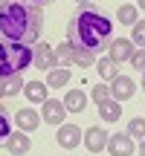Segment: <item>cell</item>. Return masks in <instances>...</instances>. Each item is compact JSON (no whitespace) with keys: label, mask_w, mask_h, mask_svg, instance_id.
I'll list each match as a JSON object with an SVG mask.
<instances>
[{"label":"cell","mask_w":145,"mask_h":156,"mask_svg":"<svg viewBox=\"0 0 145 156\" xmlns=\"http://www.w3.org/2000/svg\"><path fill=\"white\" fill-rule=\"evenodd\" d=\"M26 3H35V6H44V3H50V0H26Z\"/></svg>","instance_id":"obj_26"},{"label":"cell","mask_w":145,"mask_h":156,"mask_svg":"<svg viewBox=\"0 0 145 156\" xmlns=\"http://www.w3.org/2000/svg\"><path fill=\"white\" fill-rule=\"evenodd\" d=\"M6 147H9V153L23 156L29 147H32V142H29V136L20 130V133H9V136H6Z\"/></svg>","instance_id":"obj_12"},{"label":"cell","mask_w":145,"mask_h":156,"mask_svg":"<svg viewBox=\"0 0 145 156\" xmlns=\"http://www.w3.org/2000/svg\"><path fill=\"white\" fill-rule=\"evenodd\" d=\"M139 9H145V0H139Z\"/></svg>","instance_id":"obj_30"},{"label":"cell","mask_w":145,"mask_h":156,"mask_svg":"<svg viewBox=\"0 0 145 156\" xmlns=\"http://www.w3.org/2000/svg\"><path fill=\"white\" fill-rule=\"evenodd\" d=\"M23 93H26L29 101H41V104L50 98V95H46V84H44V81H29L26 87H23Z\"/></svg>","instance_id":"obj_17"},{"label":"cell","mask_w":145,"mask_h":156,"mask_svg":"<svg viewBox=\"0 0 145 156\" xmlns=\"http://www.w3.org/2000/svg\"><path fill=\"white\" fill-rule=\"evenodd\" d=\"M110 41H113V23L96 9V3H84L70 17V44L72 46L99 55L110 46Z\"/></svg>","instance_id":"obj_2"},{"label":"cell","mask_w":145,"mask_h":156,"mask_svg":"<svg viewBox=\"0 0 145 156\" xmlns=\"http://www.w3.org/2000/svg\"><path fill=\"white\" fill-rule=\"evenodd\" d=\"M55 142H58V147H64V151L78 147V142H81V127H78V124H58Z\"/></svg>","instance_id":"obj_7"},{"label":"cell","mask_w":145,"mask_h":156,"mask_svg":"<svg viewBox=\"0 0 145 156\" xmlns=\"http://www.w3.org/2000/svg\"><path fill=\"white\" fill-rule=\"evenodd\" d=\"M29 64H32V49H29L26 44L0 41V75H3V78L20 75Z\"/></svg>","instance_id":"obj_3"},{"label":"cell","mask_w":145,"mask_h":156,"mask_svg":"<svg viewBox=\"0 0 145 156\" xmlns=\"http://www.w3.org/2000/svg\"><path fill=\"white\" fill-rule=\"evenodd\" d=\"M93 52H87V49H78V46H72L70 44V64H76V67H81V69H87V67H93Z\"/></svg>","instance_id":"obj_15"},{"label":"cell","mask_w":145,"mask_h":156,"mask_svg":"<svg viewBox=\"0 0 145 156\" xmlns=\"http://www.w3.org/2000/svg\"><path fill=\"white\" fill-rule=\"evenodd\" d=\"M61 101H64V110L67 113H81L84 107H87V95H84L81 90H70Z\"/></svg>","instance_id":"obj_13"},{"label":"cell","mask_w":145,"mask_h":156,"mask_svg":"<svg viewBox=\"0 0 145 156\" xmlns=\"http://www.w3.org/2000/svg\"><path fill=\"white\" fill-rule=\"evenodd\" d=\"M139 156H145V139H142V145H139Z\"/></svg>","instance_id":"obj_27"},{"label":"cell","mask_w":145,"mask_h":156,"mask_svg":"<svg viewBox=\"0 0 145 156\" xmlns=\"http://www.w3.org/2000/svg\"><path fill=\"white\" fill-rule=\"evenodd\" d=\"M64 116H67V110H64V101H58V98H46V101H44L41 119H44L46 124H64Z\"/></svg>","instance_id":"obj_8"},{"label":"cell","mask_w":145,"mask_h":156,"mask_svg":"<svg viewBox=\"0 0 145 156\" xmlns=\"http://www.w3.org/2000/svg\"><path fill=\"white\" fill-rule=\"evenodd\" d=\"M107 98H110V90H107L105 84H96V87H93V101L102 104V101H107Z\"/></svg>","instance_id":"obj_25"},{"label":"cell","mask_w":145,"mask_h":156,"mask_svg":"<svg viewBox=\"0 0 145 156\" xmlns=\"http://www.w3.org/2000/svg\"><path fill=\"white\" fill-rule=\"evenodd\" d=\"M38 122H41V116L32 110V107H20V110H17V116H15V124L23 130V133L35 130V127H38Z\"/></svg>","instance_id":"obj_11"},{"label":"cell","mask_w":145,"mask_h":156,"mask_svg":"<svg viewBox=\"0 0 145 156\" xmlns=\"http://www.w3.org/2000/svg\"><path fill=\"white\" fill-rule=\"evenodd\" d=\"M105 151L110 153V156H131L136 147H134V142H131L128 133H113V136H107Z\"/></svg>","instance_id":"obj_5"},{"label":"cell","mask_w":145,"mask_h":156,"mask_svg":"<svg viewBox=\"0 0 145 156\" xmlns=\"http://www.w3.org/2000/svg\"><path fill=\"white\" fill-rule=\"evenodd\" d=\"M110 58L116 64H122V61H131V55H134V44H131L128 38H116V41H110Z\"/></svg>","instance_id":"obj_10"},{"label":"cell","mask_w":145,"mask_h":156,"mask_svg":"<svg viewBox=\"0 0 145 156\" xmlns=\"http://www.w3.org/2000/svg\"><path fill=\"white\" fill-rule=\"evenodd\" d=\"M131 44H134V46H145V20H136V23H134Z\"/></svg>","instance_id":"obj_22"},{"label":"cell","mask_w":145,"mask_h":156,"mask_svg":"<svg viewBox=\"0 0 145 156\" xmlns=\"http://www.w3.org/2000/svg\"><path fill=\"white\" fill-rule=\"evenodd\" d=\"M142 90H145V73H142Z\"/></svg>","instance_id":"obj_31"},{"label":"cell","mask_w":145,"mask_h":156,"mask_svg":"<svg viewBox=\"0 0 145 156\" xmlns=\"http://www.w3.org/2000/svg\"><path fill=\"white\" fill-rule=\"evenodd\" d=\"M44 32V9L26 0L0 3V35L12 44H35Z\"/></svg>","instance_id":"obj_1"},{"label":"cell","mask_w":145,"mask_h":156,"mask_svg":"<svg viewBox=\"0 0 145 156\" xmlns=\"http://www.w3.org/2000/svg\"><path fill=\"white\" fill-rule=\"evenodd\" d=\"M81 139H84V147H87L90 153L105 151V145H107V133H105L102 127H90V130H84Z\"/></svg>","instance_id":"obj_9"},{"label":"cell","mask_w":145,"mask_h":156,"mask_svg":"<svg viewBox=\"0 0 145 156\" xmlns=\"http://www.w3.org/2000/svg\"><path fill=\"white\" fill-rule=\"evenodd\" d=\"M128 136H131V139H142V136H145V119H139V116L131 119V124H128Z\"/></svg>","instance_id":"obj_20"},{"label":"cell","mask_w":145,"mask_h":156,"mask_svg":"<svg viewBox=\"0 0 145 156\" xmlns=\"http://www.w3.org/2000/svg\"><path fill=\"white\" fill-rule=\"evenodd\" d=\"M131 64H134V69H139V73H145V46H139V49H134V55H131Z\"/></svg>","instance_id":"obj_23"},{"label":"cell","mask_w":145,"mask_h":156,"mask_svg":"<svg viewBox=\"0 0 145 156\" xmlns=\"http://www.w3.org/2000/svg\"><path fill=\"white\" fill-rule=\"evenodd\" d=\"M9 133H12V124H9V116H6V107L0 104V139H6Z\"/></svg>","instance_id":"obj_24"},{"label":"cell","mask_w":145,"mask_h":156,"mask_svg":"<svg viewBox=\"0 0 145 156\" xmlns=\"http://www.w3.org/2000/svg\"><path fill=\"white\" fill-rule=\"evenodd\" d=\"M32 64H35L38 69H44V73H50V69H55L58 55H55V49H52V46L35 44V49H32Z\"/></svg>","instance_id":"obj_4"},{"label":"cell","mask_w":145,"mask_h":156,"mask_svg":"<svg viewBox=\"0 0 145 156\" xmlns=\"http://www.w3.org/2000/svg\"><path fill=\"white\" fill-rule=\"evenodd\" d=\"M76 3H81V6H84V3H90V0H76Z\"/></svg>","instance_id":"obj_29"},{"label":"cell","mask_w":145,"mask_h":156,"mask_svg":"<svg viewBox=\"0 0 145 156\" xmlns=\"http://www.w3.org/2000/svg\"><path fill=\"white\" fill-rule=\"evenodd\" d=\"M23 90V81L17 75H12V78H6V84H3V95H17Z\"/></svg>","instance_id":"obj_21"},{"label":"cell","mask_w":145,"mask_h":156,"mask_svg":"<svg viewBox=\"0 0 145 156\" xmlns=\"http://www.w3.org/2000/svg\"><path fill=\"white\" fill-rule=\"evenodd\" d=\"M3 84H6V78H3V75H0V95H3Z\"/></svg>","instance_id":"obj_28"},{"label":"cell","mask_w":145,"mask_h":156,"mask_svg":"<svg viewBox=\"0 0 145 156\" xmlns=\"http://www.w3.org/2000/svg\"><path fill=\"white\" fill-rule=\"evenodd\" d=\"M99 116H102V122H119V116H122V104H119L116 98H107V101H102L99 104Z\"/></svg>","instance_id":"obj_14"},{"label":"cell","mask_w":145,"mask_h":156,"mask_svg":"<svg viewBox=\"0 0 145 156\" xmlns=\"http://www.w3.org/2000/svg\"><path fill=\"white\" fill-rule=\"evenodd\" d=\"M116 20H119V23H125V26H134V23L139 20V9H136V6H131V3L119 6V12H116Z\"/></svg>","instance_id":"obj_18"},{"label":"cell","mask_w":145,"mask_h":156,"mask_svg":"<svg viewBox=\"0 0 145 156\" xmlns=\"http://www.w3.org/2000/svg\"><path fill=\"white\" fill-rule=\"evenodd\" d=\"M96 69H99V75H102V78H107V81H113V78L119 75V64L113 61L110 55L99 58V61H96Z\"/></svg>","instance_id":"obj_16"},{"label":"cell","mask_w":145,"mask_h":156,"mask_svg":"<svg viewBox=\"0 0 145 156\" xmlns=\"http://www.w3.org/2000/svg\"><path fill=\"white\" fill-rule=\"evenodd\" d=\"M67 78H70V69H50L46 87H67Z\"/></svg>","instance_id":"obj_19"},{"label":"cell","mask_w":145,"mask_h":156,"mask_svg":"<svg viewBox=\"0 0 145 156\" xmlns=\"http://www.w3.org/2000/svg\"><path fill=\"white\" fill-rule=\"evenodd\" d=\"M110 98H116V101H128L131 95L136 93V84H134V78H128V75H116L110 81Z\"/></svg>","instance_id":"obj_6"}]
</instances>
